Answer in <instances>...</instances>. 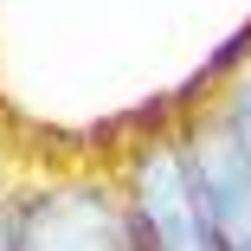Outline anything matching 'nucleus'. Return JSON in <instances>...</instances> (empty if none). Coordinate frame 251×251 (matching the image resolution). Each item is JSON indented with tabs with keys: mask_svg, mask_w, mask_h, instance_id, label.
<instances>
[{
	"mask_svg": "<svg viewBox=\"0 0 251 251\" xmlns=\"http://www.w3.org/2000/svg\"><path fill=\"white\" fill-rule=\"evenodd\" d=\"M129 206H135V226H142L148 251H219L213 226H206V206H200L193 155H187V142H174V135L148 142L135 155Z\"/></svg>",
	"mask_w": 251,
	"mask_h": 251,
	"instance_id": "obj_1",
	"label": "nucleus"
},
{
	"mask_svg": "<svg viewBox=\"0 0 251 251\" xmlns=\"http://www.w3.org/2000/svg\"><path fill=\"white\" fill-rule=\"evenodd\" d=\"M0 251H142V226L103 187H52L13 213Z\"/></svg>",
	"mask_w": 251,
	"mask_h": 251,
	"instance_id": "obj_2",
	"label": "nucleus"
},
{
	"mask_svg": "<svg viewBox=\"0 0 251 251\" xmlns=\"http://www.w3.org/2000/svg\"><path fill=\"white\" fill-rule=\"evenodd\" d=\"M187 155H193V180H200V206H206L213 245L219 251H251V161H245V148L213 123V129H193Z\"/></svg>",
	"mask_w": 251,
	"mask_h": 251,
	"instance_id": "obj_3",
	"label": "nucleus"
},
{
	"mask_svg": "<svg viewBox=\"0 0 251 251\" xmlns=\"http://www.w3.org/2000/svg\"><path fill=\"white\" fill-rule=\"evenodd\" d=\"M219 129H226V135H232V142L245 148V161H251V71H245V77H238V84L226 90V110H219Z\"/></svg>",
	"mask_w": 251,
	"mask_h": 251,
	"instance_id": "obj_4",
	"label": "nucleus"
}]
</instances>
